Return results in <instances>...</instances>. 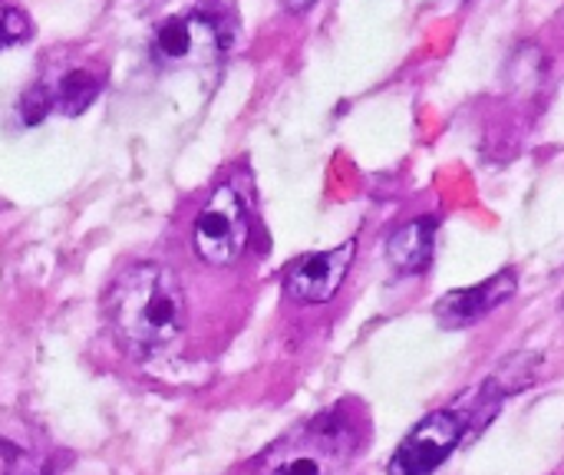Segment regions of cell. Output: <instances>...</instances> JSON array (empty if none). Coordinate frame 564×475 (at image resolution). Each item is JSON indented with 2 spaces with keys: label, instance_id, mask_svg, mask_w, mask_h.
Wrapping results in <instances>:
<instances>
[{
  "label": "cell",
  "instance_id": "9c48e42d",
  "mask_svg": "<svg viewBox=\"0 0 564 475\" xmlns=\"http://www.w3.org/2000/svg\"><path fill=\"white\" fill-rule=\"evenodd\" d=\"M99 93H102V79L96 73L69 69L53 89V109H59L63 116H79L83 109H89L96 102Z\"/></svg>",
  "mask_w": 564,
  "mask_h": 475
},
{
  "label": "cell",
  "instance_id": "ba28073f",
  "mask_svg": "<svg viewBox=\"0 0 564 475\" xmlns=\"http://www.w3.org/2000/svg\"><path fill=\"white\" fill-rule=\"evenodd\" d=\"M205 40L215 43V26L212 23L195 20V17H178V20H169V23L159 26L155 40H152V50H155V60H162V63H182Z\"/></svg>",
  "mask_w": 564,
  "mask_h": 475
},
{
  "label": "cell",
  "instance_id": "5b68a950",
  "mask_svg": "<svg viewBox=\"0 0 564 475\" xmlns=\"http://www.w3.org/2000/svg\"><path fill=\"white\" fill-rule=\"evenodd\" d=\"M354 255H357V241H344L340 248L297 258L284 274L288 298L297 301V304H327V301H334L344 278H347V271H350V265H354Z\"/></svg>",
  "mask_w": 564,
  "mask_h": 475
},
{
  "label": "cell",
  "instance_id": "7c38bea8",
  "mask_svg": "<svg viewBox=\"0 0 564 475\" xmlns=\"http://www.w3.org/2000/svg\"><path fill=\"white\" fill-rule=\"evenodd\" d=\"M317 0H284V7L291 10V13H304V10H311Z\"/></svg>",
  "mask_w": 564,
  "mask_h": 475
},
{
  "label": "cell",
  "instance_id": "8fae6325",
  "mask_svg": "<svg viewBox=\"0 0 564 475\" xmlns=\"http://www.w3.org/2000/svg\"><path fill=\"white\" fill-rule=\"evenodd\" d=\"M53 109V89H46L43 83H36L23 99H20V116L26 126H36L46 119V112Z\"/></svg>",
  "mask_w": 564,
  "mask_h": 475
},
{
  "label": "cell",
  "instance_id": "277c9868",
  "mask_svg": "<svg viewBox=\"0 0 564 475\" xmlns=\"http://www.w3.org/2000/svg\"><path fill=\"white\" fill-rule=\"evenodd\" d=\"M466 417L456 410H436L423 417L410 436L393 453L387 473L390 475H433L466 440Z\"/></svg>",
  "mask_w": 564,
  "mask_h": 475
},
{
  "label": "cell",
  "instance_id": "3957f363",
  "mask_svg": "<svg viewBox=\"0 0 564 475\" xmlns=\"http://www.w3.org/2000/svg\"><path fill=\"white\" fill-rule=\"evenodd\" d=\"M347 430L324 417L297 430L281 446H274L264 456L258 475H327V469L347 453Z\"/></svg>",
  "mask_w": 564,
  "mask_h": 475
},
{
  "label": "cell",
  "instance_id": "52a82bcc",
  "mask_svg": "<svg viewBox=\"0 0 564 475\" xmlns=\"http://www.w3.org/2000/svg\"><path fill=\"white\" fill-rule=\"evenodd\" d=\"M436 225H440L436 215H423V218L400 225L387 241L390 265L403 274H423L436 255Z\"/></svg>",
  "mask_w": 564,
  "mask_h": 475
},
{
  "label": "cell",
  "instance_id": "6da1fadb",
  "mask_svg": "<svg viewBox=\"0 0 564 475\" xmlns=\"http://www.w3.org/2000/svg\"><path fill=\"white\" fill-rule=\"evenodd\" d=\"M106 314L129 354L149 357L178 341L185 327V294L178 278L155 261L129 265L106 294Z\"/></svg>",
  "mask_w": 564,
  "mask_h": 475
},
{
  "label": "cell",
  "instance_id": "8992f818",
  "mask_svg": "<svg viewBox=\"0 0 564 475\" xmlns=\"http://www.w3.org/2000/svg\"><path fill=\"white\" fill-rule=\"evenodd\" d=\"M516 291H519V274L506 268V271L492 274L489 281H479L473 288H459V291L443 294L436 301V307H433V317L446 331H463V327H473L482 317H489L506 301H512Z\"/></svg>",
  "mask_w": 564,
  "mask_h": 475
},
{
  "label": "cell",
  "instance_id": "7a4b0ae2",
  "mask_svg": "<svg viewBox=\"0 0 564 475\" xmlns=\"http://www.w3.org/2000/svg\"><path fill=\"white\" fill-rule=\"evenodd\" d=\"M192 241L195 251L205 265H231L245 245H248V205L245 195L238 192L235 182L218 185L215 195L205 202V208L195 218L192 228Z\"/></svg>",
  "mask_w": 564,
  "mask_h": 475
},
{
  "label": "cell",
  "instance_id": "30bf717a",
  "mask_svg": "<svg viewBox=\"0 0 564 475\" xmlns=\"http://www.w3.org/2000/svg\"><path fill=\"white\" fill-rule=\"evenodd\" d=\"M30 30H33V26H30V17H26L23 10L0 3V46H13V43L26 40Z\"/></svg>",
  "mask_w": 564,
  "mask_h": 475
}]
</instances>
